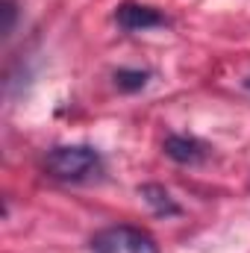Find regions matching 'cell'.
Segmentation results:
<instances>
[{
  "label": "cell",
  "mask_w": 250,
  "mask_h": 253,
  "mask_svg": "<svg viewBox=\"0 0 250 253\" xmlns=\"http://www.w3.org/2000/svg\"><path fill=\"white\" fill-rule=\"evenodd\" d=\"M44 171L62 183H85L103 171V159L88 144H68V147H53L44 156Z\"/></svg>",
  "instance_id": "1"
},
{
  "label": "cell",
  "mask_w": 250,
  "mask_h": 253,
  "mask_svg": "<svg viewBox=\"0 0 250 253\" xmlns=\"http://www.w3.org/2000/svg\"><path fill=\"white\" fill-rule=\"evenodd\" d=\"M91 253H159V245L147 230L118 224L91 239Z\"/></svg>",
  "instance_id": "2"
},
{
  "label": "cell",
  "mask_w": 250,
  "mask_h": 253,
  "mask_svg": "<svg viewBox=\"0 0 250 253\" xmlns=\"http://www.w3.org/2000/svg\"><path fill=\"white\" fill-rule=\"evenodd\" d=\"M3 39H9L12 36V30H15V18H18V9H15V3L12 0H3Z\"/></svg>",
  "instance_id": "7"
},
{
  "label": "cell",
  "mask_w": 250,
  "mask_h": 253,
  "mask_svg": "<svg viewBox=\"0 0 250 253\" xmlns=\"http://www.w3.org/2000/svg\"><path fill=\"white\" fill-rule=\"evenodd\" d=\"M162 150H165L168 159H174L180 165H197V162L206 159V144L200 138H194V135H177L174 132V135L165 138Z\"/></svg>",
  "instance_id": "4"
},
{
  "label": "cell",
  "mask_w": 250,
  "mask_h": 253,
  "mask_svg": "<svg viewBox=\"0 0 250 253\" xmlns=\"http://www.w3.org/2000/svg\"><path fill=\"white\" fill-rule=\"evenodd\" d=\"M141 200L156 212V215H162V218H171V215H180V206H177V200L171 197V191L165 189V186H156V183H144L141 189Z\"/></svg>",
  "instance_id": "5"
},
{
  "label": "cell",
  "mask_w": 250,
  "mask_h": 253,
  "mask_svg": "<svg viewBox=\"0 0 250 253\" xmlns=\"http://www.w3.org/2000/svg\"><path fill=\"white\" fill-rule=\"evenodd\" d=\"M115 21L126 33H138V30H150V27H162L165 15L150 6H141V3H121L115 12Z\"/></svg>",
  "instance_id": "3"
},
{
  "label": "cell",
  "mask_w": 250,
  "mask_h": 253,
  "mask_svg": "<svg viewBox=\"0 0 250 253\" xmlns=\"http://www.w3.org/2000/svg\"><path fill=\"white\" fill-rule=\"evenodd\" d=\"M150 80V71H141V68H118L115 71V85L121 91H138L144 88Z\"/></svg>",
  "instance_id": "6"
}]
</instances>
